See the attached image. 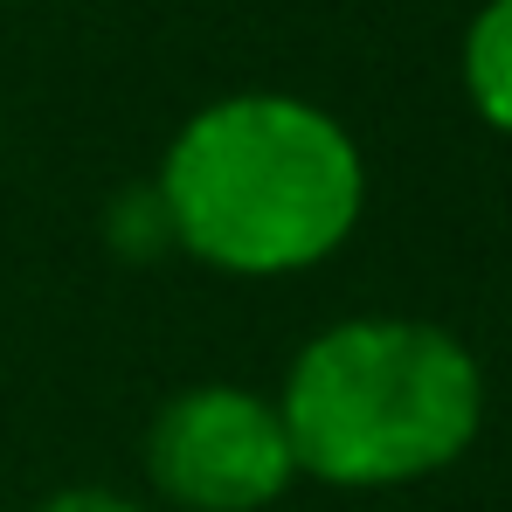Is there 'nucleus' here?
<instances>
[{"label": "nucleus", "mask_w": 512, "mask_h": 512, "mask_svg": "<svg viewBox=\"0 0 512 512\" xmlns=\"http://www.w3.org/2000/svg\"><path fill=\"white\" fill-rule=\"evenodd\" d=\"M153 208L173 250L229 284L305 277L360 236L367 153L319 97L229 90L173 125Z\"/></svg>", "instance_id": "nucleus-1"}, {"label": "nucleus", "mask_w": 512, "mask_h": 512, "mask_svg": "<svg viewBox=\"0 0 512 512\" xmlns=\"http://www.w3.org/2000/svg\"><path fill=\"white\" fill-rule=\"evenodd\" d=\"M457 84L485 132L512 139V0H478L457 42Z\"/></svg>", "instance_id": "nucleus-4"}, {"label": "nucleus", "mask_w": 512, "mask_h": 512, "mask_svg": "<svg viewBox=\"0 0 512 512\" xmlns=\"http://www.w3.org/2000/svg\"><path fill=\"white\" fill-rule=\"evenodd\" d=\"M146 499L167 512H270L298 478L277 395L250 381H187L153 409L139 443Z\"/></svg>", "instance_id": "nucleus-3"}, {"label": "nucleus", "mask_w": 512, "mask_h": 512, "mask_svg": "<svg viewBox=\"0 0 512 512\" xmlns=\"http://www.w3.org/2000/svg\"><path fill=\"white\" fill-rule=\"evenodd\" d=\"M35 512H153V499H146V492H132V485L77 478V485H56Z\"/></svg>", "instance_id": "nucleus-5"}, {"label": "nucleus", "mask_w": 512, "mask_h": 512, "mask_svg": "<svg viewBox=\"0 0 512 512\" xmlns=\"http://www.w3.org/2000/svg\"><path fill=\"white\" fill-rule=\"evenodd\" d=\"M277 416L298 478L326 492H402L471 457L485 360L423 312H346L291 353Z\"/></svg>", "instance_id": "nucleus-2"}]
</instances>
